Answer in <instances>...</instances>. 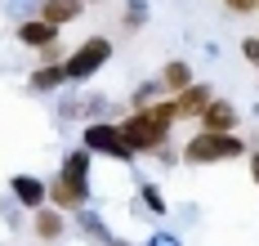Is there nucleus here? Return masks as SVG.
I'll list each match as a JSON object with an SVG mask.
<instances>
[{"label":"nucleus","instance_id":"15","mask_svg":"<svg viewBox=\"0 0 259 246\" xmlns=\"http://www.w3.org/2000/svg\"><path fill=\"white\" fill-rule=\"evenodd\" d=\"M224 5H228L233 14H255L259 9V0H224Z\"/></svg>","mask_w":259,"mask_h":246},{"label":"nucleus","instance_id":"10","mask_svg":"<svg viewBox=\"0 0 259 246\" xmlns=\"http://www.w3.org/2000/svg\"><path fill=\"white\" fill-rule=\"evenodd\" d=\"M76 14H80V0H45V5H40V18L54 23V27H63V23L76 18Z\"/></svg>","mask_w":259,"mask_h":246},{"label":"nucleus","instance_id":"17","mask_svg":"<svg viewBox=\"0 0 259 246\" xmlns=\"http://www.w3.org/2000/svg\"><path fill=\"white\" fill-rule=\"evenodd\" d=\"M143 201H148L152 211H165V201H161V192H156V188H143Z\"/></svg>","mask_w":259,"mask_h":246},{"label":"nucleus","instance_id":"11","mask_svg":"<svg viewBox=\"0 0 259 246\" xmlns=\"http://www.w3.org/2000/svg\"><path fill=\"white\" fill-rule=\"evenodd\" d=\"M161 85H165V90H175V94H179V90H188V85H192V72H188V63H183V58L165 63V67H161Z\"/></svg>","mask_w":259,"mask_h":246},{"label":"nucleus","instance_id":"5","mask_svg":"<svg viewBox=\"0 0 259 246\" xmlns=\"http://www.w3.org/2000/svg\"><path fill=\"white\" fill-rule=\"evenodd\" d=\"M237 126V108L228 99H210L206 112H201V130H214V135H233Z\"/></svg>","mask_w":259,"mask_h":246},{"label":"nucleus","instance_id":"4","mask_svg":"<svg viewBox=\"0 0 259 246\" xmlns=\"http://www.w3.org/2000/svg\"><path fill=\"white\" fill-rule=\"evenodd\" d=\"M85 148H90V152H103V157H116V161H130V157H134V148H130L125 135H121V126H107V121L85 126Z\"/></svg>","mask_w":259,"mask_h":246},{"label":"nucleus","instance_id":"14","mask_svg":"<svg viewBox=\"0 0 259 246\" xmlns=\"http://www.w3.org/2000/svg\"><path fill=\"white\" fill-rule=\"evenodd\" d=\"M63 81H67L63 67H36V72H31V85H36V90H54V85H63Z\"/></svg>","mask_w":259,"mask_h":246},{"label":"nucleus","instance_id":"13","mask_svg":"<svg viewBox=\"0 0 259 246\" xmlns=\"http://www.w3.org/2000/svg\"><path fill=\"white\" fill-rule=\"evenodd\" d=\"M31 224H36V233H40L45 242H54V237H63V215H58V206H54V211H45V206H40Z\"/></svg>","mask_w":259,"mask_h":246},{"label":"nucleus","instance_id":"16","mask_svg":"<svg viewBox=\"0 0 259 246\" xmlns=\"http://www.w3.org/2000/svg\"><path fill=\"white\" fill-rule=\"evenodd\" d=\"M241 50H246L250 63H259V36H246V40H241Z\"/></svg>","mask_w":259,"mask_h":246},{"label":"nucleus","instance_id":"2","mask_svg":"<svg viewBox=\"0 0 259 246\" xmlns=\"http://www.w3.org/2000/svg\"><path fill=\"white\" fill-rule=\"evenodd\" d=\"M237 152H246V148H241V139H233V135H214V130H201V135H197L192 143H188V148H183L188 166L228 161V157H237Z\"/></svg>","mask_w":259,"mask_h":246},{"label":"nucleus","instance_id":"8","mask_svg":"<svg viewBox=\"0 0 259 246\" xmlns=\"http://www.w3.org/2000/svg\"><path fill=\"white\" fill-rule=\"evenodd\" d=\"M18 40H23V45H31V50H45V45H54V40H58V27H54V23H45V18H36V23H23V27H18Z\"/></svg>","mask_w":259,"mask_h":246},{"label":"nucleus","instance_id":"3","mask_svg":"<svg viewBox=\"0 0 259 246\" xmlns=\"http://www.w3.org/2000/svg\"><path fill=\"white\" fill-rule=\"evenodd\" d=\"M107 58H112V40H103V36H90L76 54L63 63V72H67V81H90V76L103 67Z\"/></svg>","mask_w":259,"mask_h":246},{"label":"nucleus","instance_id":"1","mask_svg":"<svg viewBox=\"0 0 259 246\" xmlns=\"http://www.w3.org/2000/svg\"><path fill=\"white\" fill-rule=\"evenodd\" d=\"M175 121H179V103H152V108L139 103V112L121 121V135H125V143L134 152H152V148L165 143Z\"/></svg>","mask_w":259,"mask_h":246},{"label":"nucleus","instance_id":"7","mask_svg":"<svg viewBox=\"0 0 259 246\" xmlns=\"http://www.w3.org/2000/svg\"><path fill=\"white\" fill-rule=\"evenodd\" d=\"M50 201H54V206H58V211H76L80 201H85V188H80V184H72V179H63V175H58V179H54V184H50Z\"/></svg>","mask_w":259,"mask_h":246},{"label":"nucleus","instance_id":"6","mask_svg":"<svg viewBox=\"0 0 259 246\" xmlns=\"http://www.w3.org/2000/svg\"><path fill=\"white\" fill-rule=\"evenodd\" d=\"M9 188H14V197H18L23 206H31V211H40V206H45V197H50V188H45L40 179H31V175H14V184H9Z\"/></svg>","mask_w":259,"mask_h":246},{"label":"nucleus","instance_id":"9","mask_svg":"<svg viewBox=\"0 0 259 246\" xmlns=\"http://www.w3.org/2000/svg\"><path fill=\"white\" fill-rule=\"evenodd\" d=\"M210 99H214L210 85H197V81H192L188 90H179V116H201Z\"/></svg>","mask_w":259,"mask_h":246},{"label":"nucleus","instance_id":"18","mask_svg":"<svg viewBox=\"0 0 259 246\" xmlns=\"http://www.w3.org/2000/svg\"><path fill=\"white\" fill-rule=\"evenodd\" d=\"M250 179L259 184V152H250Z\"/></svg>","mask_w":259,"mask_h":246},{"label":"nucleus","instance_id":"12","mask_svg":"<svg viewBox=\"0 0 259 246\" xmlns=\"http://www.w3.org/2000/svg\"><path fill=\"white\" fill-rule=\"evenodd\" d=\"M90 157H94L90 148H85V152H72V157L63 161V179H72V184L85 188V179H90Z\"/></svg>","mask_w":259,"mask_h":246}]
</instances>
